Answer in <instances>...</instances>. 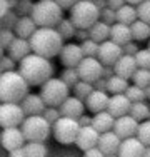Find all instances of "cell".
<instances>
[{
    "label": "cell",
    "mask_w": 150,
    "mask_h": 157,
    "mask_svg": "<svg viewBox=\"0 0 150 157\" xmlns=\"http://www.w3.org/2000/svg\"><path fill=\"white\" fill-rule=\"evenodd\" d=\"M33 5H35V3H33L32 0H18L17 7H15V12L20 17H28V15H32Z\"/></svg>",
    "instance_id": "cell-40"
},
{
    "label": "cell",
    "mask_w": 150,
    "mask_h": 157,
    "mask_svg": "<svg viewBox=\"0 0 150 157\" xmlns=\"http://www.w3.org/2000/svg\"><path fill=\"white\" fill-rule=\"evenodd\" d=\"M137 12H138V18L140 20L150 24V0H145L140 5H137Z\"/></svg>",
    "instance_id": "cell-46"
},
{
    "label": "cell",
    "mask_w": 150,
    "mask_h": 157,
    "mask_svg": "<svg viewBox=\"0 0 150 157\" xmlns=\"http://www.w3.org/2000/svg\"><path fill=\"white\" fill-rule=\"evenodd\" d=\"M55 2H57L62 9H72L73 5H77V3L80 2V0H55Z\"/></svg>",
    "instance_id": "cell-51"
},
{
    "label": "cell",
    "mask_w": 150,
    "mask_h": 157,
    "mask_svg": "<svg viewBox=\"0 0 150 157\" xmlns=\"http://www.w3.org/2000/svg\"><path fill=\"white\" fill-rule=\"evenodd\" d=\"M78 122H80V125H82V127H85V125H92V117L82 115V117L78 119Z\"/></svg>",
    "instance_id": "cell-56"
},
{
    "label": "cell",
    "mask_w": 150,
    "mask_h": 157,
    "mask_svg": "<svg viewBox=\"0 0 150 157\" xmlns=\"http://www.w3.org/2000/svg\"><path fill=\"white\" fill-rule=\"evenodd\" d=\"M108 102H110V97H108V92L103 90H93L92 94L88 95V99L85 100V105L90 112L93 114H99V112H103L108 109Z\"/></svg>",
    "instance_id": "cell-21"
},
{
    "label": "cell",
    "mask_w": 150,
    "mask_h": 157,
    "mask_svg": "<svg viewBox=\"0 0 150 157\" xmlns=\"http://www.w3.org/2000/svg\"><path fill=\"white\" fill-rule=\"evenodd\" d=\"M0 142H2V147L7 149L9 152L15 151V149H20L27 144L24 132H22L20 127H9V129H3L2 136H0Z\"/></svg>",
    "instance_id": "cell-11"
},
{
    "label": "cell",
    "mask_w": 150,
    "mask_h": 157,
    "mask_svg": "<svg viewBox=\"0 0 150 157\" xmlns=\"http://www.w3.org/2000/svg\"><path fill=\"white\" fill-rule=\"evenodd\" d=\"M132 80H133V85H137V87H142V89L148 87L150 85V70L138 69L137 72L133 74Z\"/></svg>",
    "instance_id": "cell-36"
},
{
    "label": "cell",
    "mask_w": 150,
    "mask_h": 157,
    "mask_svg": "<svg viewBox=\"0 0 150 157\" xmlns=\"http://www.w3.org/2000/svg\"><path fill=\"white\" fill-rule=\"evenodd\" d=\"M27 142H43L50 136L52 124L43 115H27L24 124L20 125Z\"/></svg>",
    "instance_id": "cell-7"
},
{
    "label": "cell",
    "mask_w": 150,
    "mask_h": 157,
    "mask_svg": "<svg viewBox=\"0 0 150 157\" xmlns=\"http://www.w3.org/2000/svg\"><path fill=\"white\" fill-rule=\"evenodd\" d=\"M95 5L99 7V10H103V9H107V0H95Z\"/></svg>",
    "instance_id": "cell-57"
},
{
    "label": "cell",
    "mask_w": 150,
    "mask_h": 157,
    "mask_svg": "<svg viewBox=\"0 0 150 157\" xmlns=\"http://www.w3.org/2000/svg\"><path fill=\"white\" fill-rule=\"evenodd\" d=\"M85 104L82 99L78 97H69L65 102L60 105V112H62V117H72V119H80L84 115V109H85Z\"/></svg>",
    "instance_id": "cell-20"
},
{
    "label": "cell",
    "mask_w": 150,
    "mask_h": 157,
    "mask_svg": "<svg viewBox=\"0 0 150 157\" xmlns=\"http://www.w3.org/2000/svg\"><path fill=\"white\" fill-rule=\"evenodd\" d=\"M127 3H130V5H140L142 2H145V0H125Z\"/></svg>",
    "instance_id": "cell-58"
},
{
    "label": "cell",
    "mask_w": 150,
    "mask_h": 157,
    "mask_svg": "<svg viewBox=\"0 0 150 157\" xmlns=\"http://www.w3.org/2000/svg\"><path fill=\"white\" fill-rule=\"evenodd\" d=\"M70 20L75 24L77 29L90 30L97 22L100 20V10L95 2L90 0H80L77 5L70 9Z\"/></svg>",
    "instance_id": "cell-5"
},
{
    "label": "cell",
    "mask_w": 150,
    "mask_h": 157,
    "mask_svg": "<svg viewBox=\"0 0 150 157\" xmlns=\"http://www.w3.org/2000/svg\"><path fill=\"white\" fill-rule=\"evenodd\" d=\"M10 10H12V7H10L9 0H0V17L5 15V13H9Z\"/></svg>",
    "instance_id": "cell-52"
},
{
    "label": "cell",
    "mask_w": 150,
    "mask_h": 157,
    "mask_svg": "<svg viewBox=\"0 0 150 157\" xmlns=\"http://www.w3.org/2000/svg\"><path fill=\"white\" fill-rule=\"evenodd\" d=\"M135 60H137L138 69L150 70V50L148 48H145V50H138L137 55H135Z\"/></svg>",
    "instance_id": "cell-42"
},
{
    "label": "cell",
    "mask_w": 150,
    "mask_h": 157,
    "mask_svg": "<svg viewBox=\"0 0 150 157\" xmlns=\"http://www.w3.org/2000/svg\"><path fill=\"white\" fill-rule=\"evenodd\" d=\"M107 85H108V78L100 77L99 80L93 84V89H95V90H103V92H107Z\"/></svg>",
    "instance_id": "cell-49"
},
{
    "label": "cell",
    "mask_w": 150,
    "mask_h": 157,
    "mask_svg": "<svg viewBox=\"0 0 150 157\" xmlns=\"http://www.w3.org/2000/svg\"><path fill=\"white\" fill-rule=\"evenodd\" d=\"M130 115L137 119L138 122H144L150 119V109L148 105L142 100V102H132V109H130Z\"/></svg>",
    "instance_id": "cell-31"
},
{
    "label": "cell",
    "mask_w": 150,
    "mask_h": 157,
    "mask_svg": "<svg viewBox=\"0 0 150 157\" xmlns=\"http://www.w3.org/2000/svg\"><path fill=\"white\" fill-rule=\"evenodd\" d=\"M40 95L45 100L47 107H60L70 97V87L62 78L52 77L50 80H47L42 85Z\"/></svg>",
    "instance_id": "cell-6"
},
{
    "label": "cell",
    "mask_w": 150,
    "mask_h": 157,
    "mask_svg": "<svg viewBox=\"0 0 150 157\" xmlns=\"http://www.w3.org/2000/svg\"><path fill=\"white\" fill-rule=\"evenodd\" d=\"M9 57H12L15 62H22L27 55L32 54V45H30L28 39H20L15 37V40L12 42V45L9 47Z\"/></svg>",
    "instance_id": "cell-23"
},
{
    "label": "cell",
    "mask_w": 150,
    "mask_h": 157,
    "mask_svg": "<svg viewBox=\"0 0 150 157\" xmlns=\"http://www.w3.org/2000/svg\"><path fill=\"white\" fill-rule=\"evenodd\" d=\"M125 3H127L125 0H107L108 9H112V10H118L120 7H123Z\"/></svg>",
    "instance_id": "cell-50"
},
{
    "label": "cell",
    "mask_w": 150,
    "mask_h": 157,
    "mask_svg": "<svg viewBox=\"0 0 150 157\" xmlns=\"http://www.w3.org/2000/svg\"><path fill=\"white\" fill-rule=\"evenodd\" d=\"M80 80L95 84L100 77L103 75V63L99 60V57H85L77 67Z\"/></svg>",
    "instance_id": "cell-10"
},
{
    "label": "cell",
    "mask_w": 150,
    "mask_h": 157,
    "mask_svg": "<svg viewBox=\"0 0 150 157\" xmlns=\"http://www.w3.org/2000/svg\"><path fill=\"white\" fill-rule=\"evenodd\" d=\"M20 105L24 107L27 115H42L47 109V104H45V100L42 99L40 94H28L20 102Z\"/></svg>",
    "instance_id": "cell-22"
},
{
    "label": "cell",
    "mask_w": 150,
    "mask_h": 157,
    "mask_svg": "<svg viewBox=\"0 0 150 157\" xmlns=\"http://www.w3.org/2000/svg\"><path fill=\"white\" fill-rule=\"evenodd\" d=\"M129 80L123 77L114 75L108 78V85H107V92H110L112 95H117V94H125L127 89H129Z\"/></svg>",
    "instance_id": "cell-30"
},
{
    "label": "cell",
    "mask_w": 150,
    "mask_h": 157,
    "mask_svg": "<svg viewBox=\"0 0 150 157\" xmlns=\"http://www.w3.org/2000/svg\"><path fill=\"white\" fill-rule=\"evenodd\" d=\"M27 119L24 107L20 104H2L0 105V125L2 129H9V127H18L24 124Z\"/></svg>",
    "instance_id": "cell-9"
},
{
    "label": "cell",
    "mask_w": 150,
    "mask_h": 157,
    "mask_svg": "<svg viewBox=\"0 0 150 157\" xmlns=\"http://www.w3.org/2000/svg\"><path fill=\"white\" fill-rule=\"evenodd\" d=\"M0 69H2V72H12L15 70V60L12 57H3L2 55V60H0Z\"/></svg>",
    "instance_id": "cell-47"
},
{
    "label": "cell",
    "mask_w": 150,
    "mask_h": 157,
    "mask_svg": "<svg viewBox=\"0 0 150 157\" xmlns=\"http://www.w3.org/2000/svg\"><path fill=\"white\" fill-rule=\"evenodd\" d=\"M75 37H77V39H80L82 42H84V40L90 39V32H88V30H84V29H77V33H75Z\"/></svg>",
    "instance_id": "cell-54"
},
{
    "label": "cell",
    "mask_w": 150,
    "mask_h": 157,
    "mask_svg": "<svg viewBox=\"0 0 150 157\" xmlns=\"http://www.w3.org/2000/svg\"><path fill=\"white\" fill-rule=\"evenodd\" d=\"M115 69V75L118 77H123V78H132L133 74L138 70V65H137V60H135L133 55H125L123 54L122 57L118 59V62L114 65Z\"/></svg>",
    "instance_id": "cell-19"
},
{
    "label": "cell",
    "mask_w": 150,
    "mask_h": 157,
    "mask_svg": "<svg viewBox=\"0 0 150 157\" xmlns=\"http://www.w3.org/2000/svg\"><path fill=\"white\" fill-rule=\"evenodd\" d=\"M28 82L18 70L2 72L0 75V100L2 104H20L28 95Z\"/></svg>",
    "instance_id": "cell-3"
},
{
    "label": "cell",
    "mask_w": 150,
    "mask_h": 157,
    "mask_svg": "<svg viewBox=\"0 0 150 157\" xmlns=\"http://www.w3.org/2000/svg\"><path fill=\"white\" fill-rule=\"evenodd\" d=\"M18 13L15 12V10H10L9 13H5V15L0 17V22H2V30H15V27H17L18 24V18L17 17Z\"/></svg>",
    "instance_id": "cell-35"
},
{
    "label": "cell",
    "mask_w": 150,
    "mask_h": 157,
    "mask_svg": "<svg viewBox=\"0 0 150 157\" xmlns=\"http://www.w3.org/2000/svg\"><path fill=\"white\" fill-rule=\"evenodd\" d=\"M18 72L25 77L28 85H32V87L40 85L42 87L54 75V65H52L50 59H45L42 55H37L32 52L22 62H18Z\"/></svg>",
    "instance_id": "cell-1"
},
{
    "label": "cell",
    "mask_w": 150,
    "mask_h": 157,
    "mask_svg": "<svg viewBox=\"0 0 150 157\" xmlns=\"http://www.w3.org/2000/svg\"><path fill=\"white\" fill-rule=\"evenodd\" d=\"M90 2H95V0H90Z\"/></svg>",
    "instance_id": "cell-63"
},
{
    "label": "cell",
    "mask_w": 150,
    "mask_h": 157,
    "mask_svg": "<svg viewBox=\"0 0 150 157\" xmlns=\"http://www.w3.org/2000/svg\"><path fill=\"white\" fill-rule=\"evenodd\" d=\"M57 30H58L60 35L63 37V40H67V39L75 37V33H77V27H75V24L70 20V18H63V20L58 24Z\"/></svg>",
    "instance_id": "cell-34"
},
{
    "label": "cell",
    "mask_w": 150,
    "mask_h": 157,
    "mask_svg": "<svg viewBox=\"0 0 150 157\" xmlns=\"http://www.w3.org/2000/svg\"><path fill=\"white\" fill-rule=\"evenodd\" d=\"M85 157H107V155H105L99 147H93V149H90V151L85 152Z\"/></svg>",
    "instance_id": "cell-53"
},
{
    "label": "cell",
    "mask_w": 150,
    "mask_h": 157,
    "mask_svg": "<svg viewBox=\"0 0 150 157\" xmlns=\"http://www.w3.org/2000/svg\"><path fill=\"white\" fill-rule=\"evenodd\" d=\"M147 145L144 144L137 136L130 139H123L118 149V157H144Z\"/></svg>",
    "instance_id": "cell-16"
},
{
    "label": "cell",
    "mask_w": 150,
    "mask_h": 157,
    "mask_svg": "<svg viewBox=\"0 0 150 157\" xmlns=\"http://www.w3.org/2000/svg\"><path fill=\"white\" fill-rule=\"evenodd\" d=\"M32 52L42 55L45 59H52L60 55L63 48V37L58 33L57 29L50 27H39L37 32L30 37Z\"/></svg>",
    "instance_id": "cell-2"
},
{
    "label": "cell",
    "mask_w": 150,
    "mask_h": 157,
    "mask_svg": "<svg viewBox=\"0 0 150 157\" xmlns=\"http://www.w3.org/2000/svg\"><path fill=\"white\" fill-rule=\"evenodd\" d=\"M114 125H115V117L108 110L99 112V114H95L92 117V127L97 129L100 134L108 132V130H114Z\"/></svg>",
    "instance_id": "cell-25"
},
{
    "label": "cell",
    "mask_w": 150,
    "mask_h": 157,
    "mask_svg": "<svg viewBox=\"0 0 150 157\" xmlns=\"http://www.w3.org/2000/svg\"><path fill=\"white\" fill-rule=\"evenodd\" d=\"M100 20L105 22V24H108V25H114V24H117V10H112V9H103V10H100Z\"/></svg>",
    "instance_id": "cell-44"
},
{
    "label": "cell",
    "mask_w": 150,
    "mask_h": 157,
    "mask_svg": "<svg viewBox=\"0 0 150 157\" xmlns=\"http://www.w3.org/2000/svg\"><path fill=\"white\" fill-rule=\"evenodd\" d=\"M60 78H62L69 87H73L75 84L80 82V75H78V70L77 69H65L62 72V77H60Z\"/></svg>",
    "instance_id": "cell-38"
},
{
    "label": "cell",
    "mask_w": 150,
    "mask_h": 157,
    "mask_svg": "<svg viewBox=\"0 0 150 157\" xmlns=\"http://www.w3.org/2000/svg\"><path fill=\"white\" fill-rule=\"evenodd\" d=\"M80 122L78 119H72V117H60L54 125H52V134H54L55 140L58 144L63 145H70L75 144L77 136L80 132Z\"/></svg>",
    "instance_id": "cell-8"
},
{
    "label": "cell",
    "mask_w": 150,
    "mask_h": 157,
    "mask_svg": "<svg viewBox=\"0 0 150 157\" xmlns=\"http://www.w3.org/2000/svg\"><path fill=\"white\" fill-rule=\"evenodd\" d=\"M144 90H145V97H147V99H150V85H148V87H145Z\"/></svg>",
    "instance_id": "cell-59"
},
{
    "label": "cell",
    "mask_w": 150,
    "mask_h": 157,
    "mask_svg": "<svg viewBox=\"0 0 150 157\" xmlns=\"http://www.w3.org/2000/svg\"><path fill=\"white\" fill-rule=\"evenodd\" d=\"M37 29H39V25L35 24V20L32 18V15L28 17H20L18 18V24L17 27H15V35L20 37V39H28L33 35V33L37 32Z\"/></svg>",
    "instance_id": "cell-26"
},
{
    "label": "cell",
    "mask_w": 150,
    "mask_h": 157,
    "mask_svg": "<svg viewBox=\"0 0 150 157\" xmlns=\"http://www.w3.org/2000/svg\"><path fill=\"white\" fill-rule=\"evenodd\" d=\"M27 157H47V145L43 142H27L24 145Z\"/></svg>",
    "instance_id": "cell-32"
},
{
    "label": "cell",
    "mask_w": 150,
    "mask_h": 157,
    "mask_svg": "<svg viewBox=\"0 0 150 157\" xmlns=\"http://www.w3.org/2000/svg\"><path fill=\"white\" fill-rule=\"evenodd\" d=\"M138 127H140V122L129 114V115H123V117L115 119L114 130H115V134H117L120 139L123 140V139H130V137L137 136Z\"/></svg>",
    "instance_id": "cell-13"
},
{
    "label": "cell",
    "mask_w": 150,
    "mask_h": 157,
    "mask_svg": "<svg viewBox=\"0 0 150 157\" xmlns=\"http://www.w3.org/2000/svg\"><path fill=\"white\" fill-rule=\"evenodd\" d=\"M15 37L17 35H15L13 30H2L0 32V47H2V50H9V47L12 45Z\"/></svg>",
    "instance_id": "cell-43"
},
{
    "label": "cell",
    "mask_w": 150,
    "mask_h": 157,
    "mask_svg": "<svg viewBox=\"0 0 150 157\" xmlns=\"http://www.w3.org/2000/svg\"><path fill=\"white\" fill-rule=\"evenodd\" d=\"M148 50H150V40H148Z\"/></svg>",
    "instance_id": "cell-62"
},
{
    "label": "cell",
    "mask_w": 150,
    "mask_h": 157,
    "mask_svg": "<svg viewBox=\"0 0 150 157\" xmlns=\"http://www.w3.org/2000/svg\"><path fill=\"white\" fill-rule=\"evenodd\" d=\"M138 20V12L137 7L125 3L123 7H120L117 10V22L118 24H125V25H132L133 22Z\"/></svg>",
    "instance_id": "cell-28"
},
{
    "label": "cell",
    "mask_w": 150,
    "mask_h": 157,
    "mask_svg": "<svg viewBox=\"0 0 150 157\" xmlns=\"http://www.w3.org/2000/svg\"><path fill=\"white\" fill-rule=\"evenodd\" d=\"M82 50H84V55L85 57H99V48H100V44L95 42L92 39H87L80 44Z\"/></svg>",
    "instance_id": "cell-37"
},
{
    "label": "cell",
    "mask_w": 150,
    "mask_h": 157,
    "mask_svg": "<svg viewBox=\"0 0 150 157\" xmlns=\"http://www.w3.org/2000/svg\"><path fill=\"white\" fill-rule=\"evenodd\" d=\"M137 137L144 142L145 145H150V119L148 121H144L140 122V127H138V132H137Z\"/></svg>",
    "instance_id": "cell-41"
},
{
    "label": "cell",
    "mask_w": 150,
    "mask_h": 157,
    "mask_svg": "<svg viewBox=\"0 0 150 157\" xmlns=\"http://www.w3.org/2000/svg\"><path fill=\"white\" fill-rule=\"evenodd\" d=\"M32 18L39 27L57 29L63 20V9L55 0H39L32 10Z\"/></svg>",
    "instance_id": "cell-4"
},
{
    "label": "cell",
    "mask_w": 150,
    "mask_h": 157,
    "mask_svg": "<svg viewBox=\"0 0 150 157\" xmlns=\"http://www.w3.org/2000/svg\"><path fill=\"white\" fill-rule=\"evenodd\" d=\"M110 40H114L115 44L118 45H125V44L132 42L133 37H132V29L130 25H125V24H114L112 25V30H110Z\"/></svg>",
    "instance_id": "cell-24"
},
{
    "label": "cell",
    "mask_w": 150,
    "mask_h": 157,
    "mask_svg": "<svg viewBox=\"0 0 150 157\" xmlns=\"http://www.w3.org/2000/svg\"><path fill=\"white\" fill-rule=\"evenodd\" d=\"M58 57L62 60V63L65 65V69H77L80 65V62L85 59V55H84V50H82L80 45H77V44H67V45H63Z\"/></svg>",
    "instance_id": "cell-14"
},
{
    "label": "cell",
    "mask_w": 150,
    "mask_h": 157,
    "mask_svg": "<svg viewBox=\"0 0 150 157\" xmlns=\"http://www.w3.org/2000/svg\"><path fill=\"white\" fill-rule=\"evenodd\" d=\"M130 109H132V100L129 99L125 94H117L110 97V102H108V112L117 117H123V115H129Z\"/></svg>",
    "instance_id": "cell-18"
},
{
    "label": "cell",
    "mask_w": 150,
    "mask_h": 157,
    "mask_svg": "<svg viewBox=\"0 0 150 157\" xmlns=\"http://www.w3.org/2000/svg\"><path fill=\"white\" fill-rule=\"evenodd\" d=\"M144 157H150V145L145 149V155H144Z\"/></svg>",
    "instance_id": "cell-60"
},
{
    "label": "cell",
    "mask_w": 150,
    "mask_h": 157,
    "mask_svg": "<svg viewBox=\"0 0 150 157\" xmlns=\"http://www.w3.org/2000/svg\"><path fill=\"white\" fill-rule=\"evenodd\" d=\"M125 95L129 97L132 102H142V100L147 99V97H145V90L142 87H137V85H130V87L127 89Z\"/></svg>",
    "instance_id": "cell-39"
},
{
    "label": "cell",
    "mask_w": 150,
    "mask_h": 157,
    "mask_svg": "<svg viewBox=\"0 0 150 157\" xmlns=\"http://www.w3.org/2000/svg\"><path fill=\"white\" fill-rule=\"evenodd\" d=\"M9 155L10 157H27V152H25L24 147H20V149H15V151L9 152Z\"/></svg>",
    "instance_id": "cell-55"
},
{
    "label": "cell",
    "mask_w": 150,
    "mask_h": 157,
    "mask_svg": "<svg viewBox=\"0 0 150 157\" xmlns=\"http://www.w3.org/2000/svg\"><path fill=\"white\" fill-rule=\"evenodd\" d=\"M99 139H100L99 130L93 129L92 125H85V127H80V132H78V136H77L75 145H77L80 151L87 152L90 149L99 145Z\"/></svg>",
    "instance_id": "cell-15"
},
{
    "label": "cell",
    "mask_w": 150,
    "mask_h": 157,
    "mask_svg": "<svg viewBox=\"0 0 150 157\" xmlns=\"http://www.w3.org/2000/svg\"><path fill=\"white\" fill-rule=\"evenodd\" d=\"M42 115H43L45 119H47L48 122H50L52 125H54L55 122H57L58 119L62 117V112H60V107H47Z\"/></svg>",
    "instance_id": "cell-45"
},
{
    "label": "cell",
    "mask_w": 150,
    "mask_h": 157,
    "mask_svg": "<svg viewBox=\"0 0 150 157\" xmlns=\"http://www.w3.org/2000/svg\"><path fill=\"white\" fill-rule=\"evenodd\" d=\"M120 145H122V139L115 134V130H108V132L100 134L99 145H97V147H99L105 155H115V154H118Z\"/></svg>",
    "instance_id": "cell-17"
},
{
    "label": "cell",
    "mask_w": 150,
    "mask_h": 157,
    "mask_svg": "<svg viewBox=\"0 0 150 157\" xmlns=\"http://www.w3.org/2000/svg\"><path fill=\"white\" fill-rule=\"evenodd\" d=\"M110 30H112V25L99 20L88 30L90 32V39L95 40V42H99V44H103V42H107V40H110Z\"/></svg>",
    "instance_id": "cell-27"
},
{
    "label": "cell",
    "mask_w": 150,
    "mask_h": 157,
    "mask_svg": "<svg viewBox=\"0 0 150 157\" xmlns=\"http://www.w3.org/2000/svg\"><path fill=\"white\" fill-rule=\"evenodd\" d=\"M72 89H73V95L78 97V99H82V100H87L88 95L95 90V89H93V84L85 82V80H80L78 84H75Z\"/></svg>",
    "instance_id": "cell-33"
},
{
    "label": "cell",
    "mask_w": 150,
    "mask_h": 157,
    "mask_svg": "<svg viewBox=\"0 0 150 157\" xmlns=\"http://www.w3.org/2000/svg\"><path fill=\"white\" fill-rule=\"evenodd\" d=\"M130 29H132L133 40H137V42H144V40H147L150 37V24L140 20V18H138L137 22H133V24L130 25Z\"/></svg>",
    "instance_id": "cell-29"
},
{
    "label": "cell",
    "mask_w": 150,
    "mask_h": 157,
    "mask_svg": "<svg viewBox=\"0 0 150 157\" xmlns=\"http://www.w3.org/2000/svg\"><path fill=\"white\" fill-rule=\"evenodd\" d=\"M123 55V48L122 45L115 44L114 40H107V42L100 44L99 48V60L103 63V65H110L114 67L115 63L118 62V59Z\"/></svg>",
    "instance_id": "cell-12"
},
{
    "label": "cell",
    "mask_w": 150,
    "mask_h": 157,
    "mask_svg": "<svg viewBox=\"0 0 150 157\" xmlns=\"http://www.w3.org/2000/svg\"><path fill=\"white\" fill-rule=\"evenodd\" d=\"M107 157H118V154H115V155H107Z\"/></svg>",
    "instance_id": "cell-61"
},
{
    "label": "cell",
    "mask_w": 150,
    "mask_h": 157,
    "mask_svg": "<svg viewBox=\"0 0 150 157\" xmlns=\"http://www.w3.org/2000/svg\"><path fill=\"white\" fill-rule=\"evenodd\" d=\"M122 48H123V54H125V55H133V57L137 55V52L140 50V48L137 47V44H133V40H132V42H129V44H125Z\"/></svg>",
    "instance_id": "cell-48"
}]
</instances>
